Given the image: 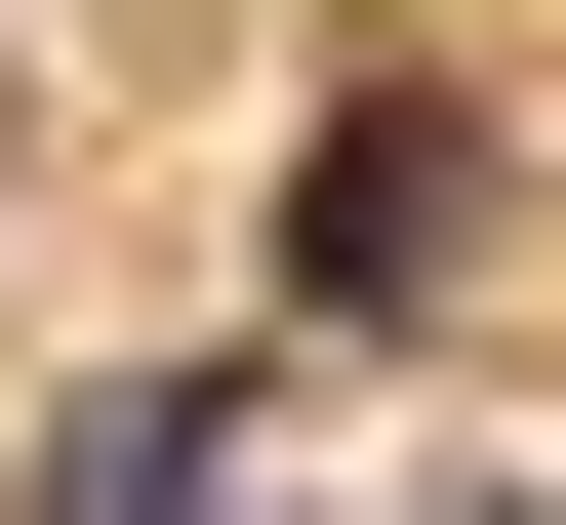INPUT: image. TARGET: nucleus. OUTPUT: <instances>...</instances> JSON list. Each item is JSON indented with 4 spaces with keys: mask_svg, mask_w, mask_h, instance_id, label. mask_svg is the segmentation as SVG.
<instances>
[{
    "mask_svg": "<svg viewBox=\"0 0 566 525\" xmlns=\"http://www.w3.org/2000/svg\"><path fill=\"white\" fill-rule=\"evenodd\" d=\"M283 283H324V324H446V283H485V82H324Z\"/></svg>",
    "mask_w": 566,
    "mask_h": 525,
    "instance_id": "1",
    "label": "nucleus"
},
{
    "mask_svg": "<svg viewBox=\"0 0 566 525\" xmlns=\"http://www.w3.org/2000/svg\"><path fill=\"white\" fill-rule=\"evenodd\" d=\"M243 485V364H82V405H41V525H202Z\"/></svg>",
    "mask_w": 566,
    "mask_h": 525,
    "instance_id": "2",
    "label": "nucleus"
}]
</instances>
